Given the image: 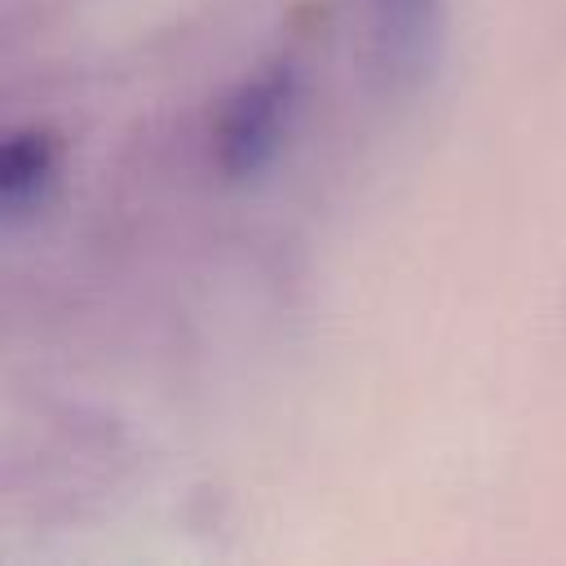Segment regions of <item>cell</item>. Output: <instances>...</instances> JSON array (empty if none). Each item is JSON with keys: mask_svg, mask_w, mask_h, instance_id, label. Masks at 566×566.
I'll return each instance as SVG.
<instances>
[{"mask_svg": "<svg viewBox=\"0 0 566 566\" xmlns=\"http://www.w3.org/2000/svg\"><path fill=\"white\" fill-rule=\"evenodd\" d=\"M296 106V71L287 62H274L243 80L217 119V164L226 177H256L274 164L287 119Z\"/></svg>", "mask_w": 566, "mask_h": 566, "instance_id": "obj_1", "label": "cell"}, {"mask_svg": "<svg viewBox=\"0 0 566 566\" xmlns=\"http://www.w3.org/2000/svg\"><path fill=\"white\" fill-rule=\"evenodd\" d=\"M367 35L380 84L416 93L442 57L447 0H367Z\"/></svg>", "mask_w": 566, "mask_h": 566, "instance_id": "obj_2", "label": "cell"}, {"mask_svg": "<svg viewBox=\"0 0 566 566\" xmlns=\"http://www.w3.org/2000/svg\"><path fill=\"white\" fill-rule=\"evenodd\" d=\"M57 177V137L44 128H18L0 146V208L9 221L31 217Z\"/></svg>", "mask_w": 566, "mask_h": 566, "instance_id": "obj_3", "label": "cell"}]
</instances>
